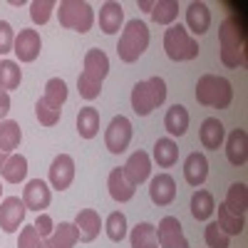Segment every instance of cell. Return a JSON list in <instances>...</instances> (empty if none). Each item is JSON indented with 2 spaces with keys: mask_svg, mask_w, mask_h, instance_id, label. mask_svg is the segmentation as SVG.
Wrapping results in <instances>:
<instances>
[{
  "mask_svg": "<svg viewBox=\"0 0 248 248\" xmlns=\"http://www.w3.org/2000/svg\"><path fill=\"white\" fill-rule=\"evenodd\" d=\"M221 40V62L226 67L246 65V30L236 23V17H226L218 30Z\"/></svg>",
  "mask_w": 248,
  "mask_h": 248,
  "instance_id": "cell-1",
  "label": "cell"
},
{
  "mask_svg": "<svg viewBox=\"0 0 248 248\" xmlns=\"http://www.w3.org/2000/svg\"><path fill=\"white\" fill-rule=\"evenodd\" d=\"M233 99V87L226 77L218 75H203L196 82V102L203 107L226 109Z\"/></svg>",
  "mask_w": 248,
  "mask_h": 248,
  "instance_id": "cell-2",
  "label": "cell"
},
{
  "mask_svg": "<svg viewBox=\"0 0 248 248\" xmlns=\"http://www.w3.org/2000/svg\"><path fill=\"white\" fill-rule=\"evenodd\" d=\"M147 47H149V28L141 20H129L119 35V45H117L119 60L132 65V62H137L144 55Z\"/></svg>",
  "mask_w": 248,
  "mask_h": 248,
  "instance_id": "cell-3",
  "label": "cell"
},
{
  "mask_svg": "<svg viewBox=\"0 0 248 248\" xmlns=\"http://www.w3.org/2000/svg\"><path fill=\"white\" fill-rule=\"evenodd\" d=\"M167 99V82L161 77H149L144 82H137L132 90V109L139 117L152 114L159 105H164Z\"/></svg>",
  "mask_w": 248,
  "mask_h": 248,
  "instance_id": "cell-4",
  "label": "cell"
},
{
  "mask_svg": "<svg viewBox=\"0 0 248 248\" xmlns=\"http://www.w3.org/2000/svg\"><path fill=\"white\" fill-rule=\"evenodd\" d=\"M57 17L60 25L75 30V32H87L94 25V10L90 3H82V0H62L57 5Z\"/></svg>",
  "mask_w": 248,
  "mask_h": 248,
  "instance_id": "cell-5",
  "label": "cell"
},
{
  "mask_svg": "<svg viewBox=\"0 0 248 248\" xmlns=\"http://www.w3.org/2000/svg\"><path fill=\"white\" fill-rule=\"evenodd\" d=\"M164 50H167L169 60L174 62H186L199 57V43L189 35L184 25H169V30L164 32Z\"/></svg>",
  "mask_w": 248,
  "mask_h": 248,
  "instance_id": "cell-6",
  "label": "cell"
},
{
  "mask_svg": "<svg viewBox=\"0 0 248 248\" xmlns=\"http://www.w3.org/2000/svg\"><path fill=\"white\" fill-rule=\"evenodd\" d=\"M129 141H132V122L119 114L109 122V127L105 132V144L112 154H122V152H127Z\"/></svg>",
  "mask_w": 248,
  "mask_h": 248,
  "instance_id": "cell-7",
  "label": "cell"
},
{
  "mask_svg": "<svg viewBox=\"0 0 248 248\" xmlns=\"http://www.w3.org/2000/svg\"><path fill=\"white\" fill-rule=\"evenodd\" d=\"M156 241L159 248H189V241L184 238L181 221L176 216H164L156 226Z\"/></svg>",
  "mask_w": 248,
  "mask_h": 248,
  "instance_id": "cell-8",
  "label": "cell"
},
{
  "mask_svg": "<svg viewBox=\"0 0 248 248\" xmlns=\"http://www.w3.org/2000/svg\"><path fill=\"white\" fill-rule=\"evenodd\" d=\"M25 214H28V209L20 196L3 199V203H0V229L5 233H15L20 229V223L25 221Z\"/></svg>",
  "mask_w": 248,
  "mask_h": 248,
  "instance_id": "cell-9",
  "label": "cell"
},
{
  "mask_svg": "<svg viewBox=\"0 0 248 248\" xmlns=\"http://www.w3.org/2000/svg\"><path fill=\"white\" fill-rule=\"evenodd\" d=\"M50 201H52V191H50V186L43 179H32V181L25 184V189H23V203H25V209L43 214L47 206H50Z\"/></svg>",
  "mask_w": 248,
  "mask_h": 248,
  "instance_id": "cell-10",
  "label": "cell"
},
{
  "mask_svg": "<svg viewBox=\"0 0 248 248\" xmlns=\"http://www.w3.org/2000/svg\"><path fill=\"white\" fill-rule=\"evenodd\" d=\"M40 50H43V40H40V32L37 30H20L15 35V45H13V52L20 62H35Z\"/></svg>",
  "mask_w": 248,
  "mask_h": 248,
  "instance_id": "cell-11",
  "label": "cell"
},
{
  "mask_svg": "<svg viewBox=\"0 0 248 248\" xmlns=\"http://www.w3.org/2000/svg\"><path fill=\"white\" fill-rule=\"evenodd\" d=\"M75 179V159L70 154H57L50 164V184L55 191L70 189V184Z\"/></svg>",
  "mask_w": 248,
  "mask_h": 248,
  "instance_id": "cell-12",
  "label": "cell"
},
{
  "mask_svg": "<svg viewBox=\"0 0 248 248\" xmlns=\"http://www.w3.org/2000/svg\"><path fill=\"white\" fill-rule=\"evenodd\" d=\"M122 171H124V179H127L132 186H139V184H144L149 179V174H152V159H149V154L147 152H134L129 159H127V164L122 167Z\"/></svg>",
  "mask_w": 248,
  "mask_h": 248,
  "instance_id": "cell-13",
  "label": "cell"
},
{
  "mask_svg": "<svg viewBox=\"0 0 248 248\" xmlns=\"http://www.w3.org/2000/svg\"><path fill=\"white\" fill-rule=\"evenodd\" d=\"M149 199L156 206H169L176 199V181H174V176H169V174L154 176L152 184H149Z\"/></svg>",
  "mask_w": 248,
  "mask_h": 248,
  "instance_id": "cell-14",
  "label": "cell"
},
{
  "mask_svg": "<svg viewBox=\"0 0 248 248\" xmlns=\"http://www.w3.org/2000/svg\"><path fill=\"white\" fill-rule=\"evenodd\" d=\"M209 176V161L201 152H191L184 161V179L189 186H201Z\"/></svg>",
  "mask_w": 248,
  "mask_h": 248,
  "instance_id": "cell-15",
  "label": "cell"
},
{
  "mask_svg": "<svg viewBox=\"0 0 248 248\" xmlns=\"http://www.w3.org/2000/svg\"><path fill=\"white\" fill-rule=\"evenodd\" d=\"M226 156L233 167H243L248 161V137L246 129H233L226 139Z\"/></svg>",
  "mask_w": 248,
  "mask_h": 248,
  "instance_id": "cell-16",
  "label": "cell"
},
{
  "mask_svg": "<svg viewBox=\"0 0 248 248\" xmlns=\"http://www.w3.org/2000/svg\"><path fill=\"white\" fill-rule=\"evenodd\" d=\"M75 226L79 229V241L90 243V241H94V238L99 236V231H102V218H99V214H97L94 209H82V211L77 214V218H75Z\"/></svg>",
  "mask_w": 248,
  "mask_h": 248,
  "instance_id": "cell-17",
  "label": "cell"
},
{
  "mask_svg": "<svg viewBox=\"0 0 248 248\" xmlns=\"http://www.w3.org/2000/svg\"><path fill=\"white\" fill-rule=\"evenodd\" d=\"M122 23H124V8L119 3H105L99 8V30L105 35H114L122 30Z\"/></svg>",
  "mask_w": 248,
  "mask_h": 248,
  "instance_id": "cell-18",
  "label": "cell"
},
{
  "mask_svg": "<svg viewBox=\"0 0 248 248\" xmlns=\"http://www.w3.org/2000/svg\"><path fill=\"white\" fill-rule=\"evenodd\" d=\"M199 137H201V144H203L206 149L218 152V147L223 144V137H226V129H223L221 119H218V117H206V119L201 122Z\"/></svg>",
  "mask_w": 248,
  "mask_h": 248,
  "instance_id": "cell-19",
  "label": "cell"
},
{
  "mask_svg": "<svg viewBox=\"0 0 248 248\" xmlns=\"http://www.w3.org/2000/svg\"><path fill=\"white\" fill-rule=\"evenodd\" d=\"M186 28L194 35H203L211 28V10L206 3H191L186 10Z\"/></svg>",
  "mask_w": 248,
  "mask_h": 248,
  "instance_id": "cell-20",
  "label": "cell"
},
{
  "mask_svg": "<svg viewBox=\"0 0 248 248\" xmlns=\"http://www.w3.org/2000/svg\"><path fill=\"white\" fill-rule=\"evenodd\" d=\"M107 189H109V196H112L114 201L127 203V201H132V196H134V191H137V186H132L127 179H124V171L117 167V169H112V171H109Z\"/></svg>",
  "mask_w": 248,
  "mask_h": 248,
  "instance_id": "cell-21",
  "label": "cell"
},
{
  "mask_svg": "<svg viewBox=\"0 0 248 248\" xmlns=\"http://www.w3.org/2000/svg\"><path fill=\"white\" fill-rule=\"evenodd\" d=\"M85 75H90L92 79H97V82H102L107 75H109V57L102 52V50H90L87 55H85V70H82Z\"/></svg>",
  "mask_w": 248,
  "mask_h": 248,
  "instance_id": "cell-22",
  "label": "cell"
},
{
  "mask_svg": "<svg viewBox=\"0 0 248 248\" xmlns=\"http://www.w3.org/2000/svg\"><path fill=\"white\" fill-rule=\"evenodd\" d=\"M77 241H79V229L75 223H67V221H62L60 226H55L52 236L47 238L50 248H75Z\"/></svg>",
  "mask_w": 248,
  "mask_h": 248,
  "instance_id": "cell-23",
  "label": "cell"
},
{
  "mask_svg": "<svg viewBox=\"0 0 248 248\" xmlns=\"http://www.w3.org/2000/svg\"><path fill=\"white\" fill-rule=\"evenodd\" d=\"M164 127L171 137H184L186 129H189V112H186L184 105H174L169 107L167 117H164Z\"/></svg>",
  "mask_w": 248,
  "mask_h": 248,
  "instance_id": "cell-24",
  "label": "cell"
},
{
  "mask_svg": "<svg viewBox=\"0 0 248 248\" xmlns=\"http://www.w3.org/2000/svg\"><path fill=\"white\" fill-rule=\"evenodd\" d=\"M20 139H23V129H20V124L13 122V119H3L0 122V152H15Z\"/></svg>",
  "mask_w": 248,
  "mask_h": 248,
  "instance_id": "cell-25",
  "label": "cell"
},
{
  "mask_svg": "<svg viewBox=\"0 0 248 248\" xmlns=\"http://www.w3.org/2000/svg\"><path fill=\"white\" fill-rule=\"evenodd\" d=\"M176 159H179V147H176V141H174V139L164 137V139H159V141L154 144V161L159 164L161 169L174 167Z\"/></svg>",
  "mask_w": 248,
  "mask_h": 248,
  "instance_id": "cell-26",
  "label": "cell"
},
{
  "mask_svg": "<svg viewBox=\"0 0 248 248\" xmlns=\"http://www.w3.org/2000/svg\"><path fill=\"white\" fill-rule=\"evenodd\" d=\"M223 206H226L229 211H233L236 216H243L246 209H248V186L241 184V181L231 184V189H229V194H226Z\"/></svg>",
  "mask_w": 248,
  "mask_h": 248,
  "instance_id": "cell-27",
  "label": "cell"
},
{
  "mask_svg": "<svg viewBox=\"0 0 248 248\" xmlns=\"http://www.w3.org/2000/svg\"><path fill=\"white\" fill-rule=\"evenodd\" d=\"M132 248H159L156 226L149 221H141L132 229Z\"/></svg>",
  "mask_w": 248,
  "mask_h": 248,
  "instance_id": "cell-28",
  "label": "cell"
},
{
  "mask_svg": "<svg viewBox=\"0 0 248 248\" xmlns=\"http://www.w3.org/2000/svg\"><path fill=\"white\" fill-rule=\"evenodd\" d=\"M20 82H23V70L17 67V62L0 60V92L17 90Z\"/></svg>",
  "mask_w": 248,
  "mask_h": 248,
  "instance_id": "cell-29",
  "label": "cell"
},
{
  "mask_svg": "<svg viewBox=\"0 0 248 248\" xmlns=\"http://www.w3.org/2000/svg\"><path fill=\"white\" fill-rule=\"evenodd\" d=\"M77 132L82 139H92L99 132V112L94 107H82L77 114Z\"/></svg>",
  "mask_w": 248,
  "mask_h": 248,
  "instance_id": "cell-30",
  "label": "cell"
},
{
  "mask_svg": "<svg viewBox=\"0 0 248 248\" xmlns=\"http://www.w3.org/2000/svg\"><path fill=\"white\" fill-rule=\"evenodd\" d=\"M0 174H3V179H5L8 184L25 181V176H28V159H25L23 154H10Z\"/></svg>",
  "mask_w": 248,
  "mask_h": 248,
  "instance_id": "cell-31",
  "label": "cell"
},
{
  "mask_svg": "<svg viewBox=\"0 0 248 248\" xmlns=\"http://www.w3.org/2000/svg\"><path fill=\"white\" fill-rule=\"evenodd\" d=\"M216 223H218V229L223 233H229V236H238L246 229V218L243 216H236L233 211H229L223 203H218V221Z\"/></svg>",
  "mask_w": 248,
  "mask_h": 248,
  "instance_id": "cell-32",
  "label": "cell"
},
{
  "mask_svg": "<svg viewBox=\"0 0 248 248\" xmlns=\"http://www.w3.org/2000/svg\"><path fill=\"white\" fill-rule=\"evenodd\" d=\"M214 196L209 194V191H203V189H199L194 196H191V216L196 218V221H206V218H211V214H214Z\"/></svg>",
  "mask_w": 248,
  "mask_h": 248,
  "instance_id": "cell-33",
  "label": "cell"
},
{
  "mask_svg": "<svg viewBox=\"0 0 248 248\" xmlns=\"http://www.w3.org/2000/svg\"><path fill=\"white\" fill-rule=\"evenodd\" d=\"M149 15L159 25H171L174 20L179 17V3L176 0H159V3H154Z\"/></svg>",
  "mask_w": 248,
  "mask_h": 248,
  "instance_id": "cell-34",
  "label": "cell"
},
{
  "mask_svg": "<svg viewBox=\"0 0 248 248\" xmlns=\"http://www.w3.org/2000/svg\"><path fill=\"white\" fill-rule=\"evenodd\" d=\"M35 114H37V119H40L43 127H55V124L60 122V117H62V107H55L52 102H47L45 97H40L37 105H35Z\"/></svg>",
  "mask_w": 248,
  "mask_h": 248,
  "instance_id": "cell-35",
  "label": "cell"
},
{
  "mask_svg": "<svg viewBox=\"0 0 248 248\" xmlns=\"http://www.w3.org/2000/svg\"><path fill=\"white\" fill-rule=\"evenodd\" d=\"M105 229H107L109 241H114V243L124 241V236H127V216H124L122 211H112V214L107 216Z\"/></svg>",
  "mask_w": 248,
  "mask_h": 248,
  "instance_id": "cell-36",
  "label": "cell"
},
{
  "mask_svg": "<svg viewBox=\"0 0 248 248\" xmlns=\"http://www.w3.org/2000/svg\"><path fill=\"white\" fill-rule=\"evenodd\" d=\"M45 99L52 102L55 107L65 105V102H67V85H65V79H60V77L47 79V85H45Z\"/></svg>",
  "mask_w": 248,
  "mask_h": 248,
  "instance_id": "cell-37",
  "label": "cell"
},
{
  "mask_svg": "<svg viewBox=\"0 0 248 248\" xmlns=\"http://www.w3.org/2000/svg\"><path fill=\"white\" fill-rule=\"evenodd\" d=\"M55 8H57L55 0H35V3H30V17H32V23L35 25H45Z\"/></svg>",
  "mask_w": 248,
  "mask_h": 248,
  "instance_id": "cell-38",
  "label": "cell"
},
{
  "mask_svg": "<svg viewBox=\"0 0 248 248\" xmlns=\"http://www.w3.org/2000/svg\"><path fill=\"white\" fill-rule=\"evenodd\" d=\"M77 92H79V97H85L87 102H92V99H97L99 92H102V82H97V79H92L90 75L82 72V75L77 77Z\"/></svg>",
  "mask_w": 248,
  "mask_h": 248,
  "instance_id": "cell-39",
  "label": "cell"
},
{
  "mask_svg": "<svg viewBox=\"0 0 248 248\" xmlns=\"http://www.w3.org/2000/svg\"><path fill=\"white\" fill-rule=\"evenodd\" d=\"M17 248H50V243L35 231V226H25V229L20 231Z\"/></svg>",
  "mask_w": 248,
  "mask_h": 248,
  "instance_id": "cell-40",
  "label": "cell"
},
{
  "mask_svg": "<svg viewBox=\"0 0 248 248\" xmlns=\"http://www.w3.org/2000/svg\"><path fill=\"white\" fill-rule=\"evenodd\" d=\"M203 238H206V246H209V248H229V233H223L216 221L206 226Z\"/></svg>",
  "mask_w": 248,
  "mask_h": 248,
  "instance_id": "cell-41",
  "label": "cell"
},
{
  "mask_svg": "<svg viewBox=\"0 0 248 248\" xmlns=\"http://www.w3.org/2000/svg\"><path fill=\"white\" fill-rule=\"evenodd\" d=\"M13 45H15V32H13V28H10V23L0 20V55L13 52Z\"/></svg>",
  "mask_w": 248,
  "mask_h": 248,
  "instance_id": "cell-42",
  "label": "cell"
},
{
  "mask_svg": "<svg viewBox=\"0 0 248 248\" xmlns=\"http://www.w3.org/2000/svg\"><path fill=\"white\" fill-rule=\"evenodd\" d=\"M35 231L43 236V238H50L52 236V231H55V221L47 216V214H37V218H35Z\"/></svg>",
  "mask_w": 248,
  "mask_h": 248,
  "instance_id": "cell-43",
  "label": "cell"
},
{
  "mask_svg": "<svg viewBox=\"0 0 248 248\" xmlns=\"http://www.w3.org/2000/svg\"><path fill=\"white\" fill-rule=\"evenodd\" d=\"M10 112V94L8 92H0V119Z\"/></svg>",
  "mask_w": 248,
  "mask_h": 248,
  "instance_id": "cell-44",
  "label": "cell"
},
{
  "mask_svg": "<svg viewBox=\"0 0 248 248\" xmlns=\"http://www.w3.org/2000/svg\"><path fill=\"white\" fill-rule=\"evenodd\" d=\"M139 8H141L144 13H152V8H154V3H149V0H139Z\"/></svg>",
  "mask_w": 248,
  "mask_h": 248,
  "instance_id": "cell-45",
  "label": "cell"
},
{
  "mask_svg": "<svg viewBox=\"0 0 248 248\" xmlns=\"http://www.w3.org/2000/svg\"><path fill=\"white\" fill-rule=\"evenodd\" d=\"M5 161H8V154H5V152H0V171H3V167H5Z\"/></svg>",
  "mask_w": 248,
  "mask_h": 248,
  "instance_id": "cell-46",
  "label": "cell"
},
{
  "mask_svg": "<svg viewBox=\"0 0 248 248\" xmlns=\"http://www.w3.org/2000/svg\"><path fill=\"white\" fill-rule=\"evenodd\" d=\"M0 194H3V184H0Z\"/></svg>",
  "mask_w": 248,
  "mask_h": 248,
  "instance_id": "cell-47",
  "label": "cell"
}]
</instances>
